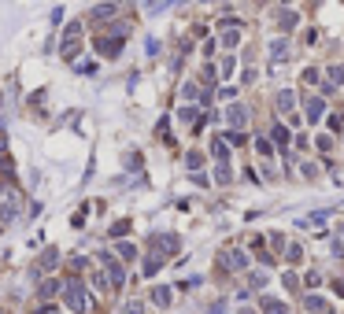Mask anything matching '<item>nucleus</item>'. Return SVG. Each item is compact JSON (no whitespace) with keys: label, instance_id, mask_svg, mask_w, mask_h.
<instances>
[{"label":"nucleus","instance_id":"obj_1","mask_svg":"<svg viewBox=\"0 0 344 314\" xmlns=\"http://www.w3.org/2000/svg\"><path fill=\"white\" fill-rule=\"evenodd\" d=\"M63 300H67V307H71V314H85L89 307H93V300H89V292H85V285L78 277H71L67 285H63Z\"/></svg>","mask_w":344,"mask_h":314},{"label":"nucleus","instance_id":"obj_2","mask_svg":"<svg viewBox=\"0 0 344 314\" xmlns=\"http://www.w3.org/2000/svg\"><path fill=\"white\" fill-rule=\"evenodd\" d=\"M19 207H22L19 192H15L11 185H0V222H11V218L19 214Z\"/></svg>","mask_w":344,"mask_h":314},{"label":"nucleus","instance_id":"obj_3","mask_svg":"<svg viewBox=\"0 0 344 314\" xmlns=\"http://www.w3.org/2000/svg\"><path fill=\"white\" fill-rule=\"evenodd\" d=\"M100 266L107 270V281H111V288H119L122 281H126V270L119 266V259L111 255V251H100Z\"/></svg>","mask_w":344,"mask_h":314},{"label":"nucleus","instance_id":"obj_4","mask_svg":"<svg viewBox=\"0 0 344 314\" xmlns=\"http://www.w3.org/2000/svg\"><path fill=\"white\" fill-rule=\"evenodd\" d=\"M218 262H222L226 270H244V266H248V255H244L241 248H230V251H222V255H218Z\"/></svg>","mask_w":344,"mask_h":314},{"label":"nucleus","instance_id":"obj_5","mask_svg":"<svg viewBox=\"0 0 344 314\" xmlns=\"http://www.w3.org/2000/svg\"><path fill=\"white\" fill-rule=\"evenodd\" d=\"M174 251H178V237H174V233L155 237V255H174Z\"/></svg>","mask_w":344,"mask_h":314},{"label":"nucleus","instance_id":"obj_6","mask_svg":"<svg viewBox=\"0 0 344 314\" xmlns=\"http://www.w3.org/2000/svg\"><path fill=\"white\" fill-rule=\"evenodd\" d=\"M56 262H59V251H56V248H44V255L37 259V274H52Z\"/></svg>","mask_w":344,"mask_h":314},{"label":"nucleus","instance_id":"obj_7","mask_svg":"<svg viewBox=\"0 0 344 314\" xmlns=\"http://www.w3.org/2000/svg\"><path fill=\"white\" fill-rule=\"evenodd\" d=\"M226 122L241 130V126L248 122V107H244V104H230V111H226Z\"/></svg>","mask_w":344,"mask_h":314},{"label":"nucleus","instance_id":"obj_8","mask_svg":"<svg viewBox=\"0 0 344 314\" xmlns=\"http://www.w3.org/2000/svg\"><path fill=\"white\" fill-rule=\"evenodd\" d=\"M292 107H296V96H292L289 89H281V92H278V111H281V115H289Z\"/></svg>","mask_w":344,"mask_h":314},{"label":"nucleus","instance_id":"obj_9","mask_svg":"<svg viewBox=\"0 0 344 314\" xmlns=\"http://www.w3.org/2000/svg\"><path fill=\"white\" fill-rule=\"evenodd\" d=\"M152 303H155V307H170V288H167V285H155V288H152Z\"/></svg>","mask_w":344,"mask_h":314},{"label":"nucleus","instance_id":"obj_10","mask_svg":"<svg viewBox=\"0 0 344 314\" xmlns=\"http://www.w3.org/2000/svg\"><path fill=\"white\" fill-rule=\"evenodd\" d=\"M263 314H289V307L281 300H263Z\"/></svg>","mask_w":344,"mask_h":314},{"label":"nucleus","instance_id":"obj_11","mask_svg":"<svg viewBox=\"0 0 344 314\" xmlns=\"http://www.w3.org/2000/svg\"><path fill=\"white\" fill-rule=\"evenodd\" d=\"M111 15H115V4H100V8H93V19H97V22H107Z\"/></svg>","mask_w":344,"mask_h":314},{"label":"nucleus","instance_id":"obj_12","mask_svg":"<svg viewBox=\"0 0 344 314\" xmlns=\"http://www.w3.org/2000/svg\"><path fill=\"white\" fill-rule=\"evenodd\" d=\"M322 107H326V104H322L318 96H311V100H307V118H311V122H318V115H322Z\"/></svg>","mask_w":344,"mask_h":314},{"label":"nucleus","instance_id":"obj_13","mask_svg":"<svg viewBox=\"0 0 344 314\" xmlns=\"http://www.w3.org/2000/svg\"><path fill=\"white\" fill-rule=\"evenodd\" d=\"M285 56H289V44H285V41H274V44H270V59H274V63H281Z\"/></svg>","mask_w":344,"mask_h":314},{"label":"nucleus","instance_id":"obj_14","mask_svg":"<svg viewBox=\"0 0 344 314\" xmlns=\"http://www.w3.org/2000/svg\"><path fill=\"white\" fill-rule=\"evenodd\" d=\"M211 152H215V159H218V163H226V159H230V148H226V140H218V137H215Z\"/></svg>","mask_w":344,"mask_h":314},{"label":"nucleus","instance_id":"obj_15","mask_svg":"<svg viewBox=\"0 0 344 314\" xmlns=\"http://www.w3.org/2000/svg\"><path fill=\"white\" fill-rule=\"evenodd\" d=\"M78 49H82V44H78V37H63V59H74Z\"/></svg>","mask_w":344,"mask_h":314},{"label":"nucleus","instance_id":"obj_16","mask_svg":"<svg viewBox=\"0 0 344 314\" xmlns=\"http://www.w3.org/2000/svg\"><path fill=\"white\" fill-rule=\"evenodd\" d=\"M56 292H59V281H56V277H49V281L41 285V300H52Z\"/></svg>","mask_w":344,"mask_h":314},{"label":"nucleus","instance_id":"obj_17","mask_svg":"<svg viewBox=\"0 0 344 314\" xmlns=\"http://www.w3.org/2000/svg\"><path fill=\"white\" fill-rule=\"evenodd\" d=\"M115 248H119V255H122V259H137V248H133L130 240H119Z\"/></svg>","mask_w":344,"mask_h":314},{"label":"nucleus","instance_id":"obj_18","mask_svg":"<svg viewBox=\"0 0 344 314\" xmlns=\"http://www.w3.org/2000/svg\"><path fill=\"white\" fill-rule=\"evenodd\" d=\"M159 266H163V255H148V262H145V277H152Z\"/></svg>","mask_w":344,"mask_h":314},{"label":"nucleus","instance_id":"obj_19","mask_svg":"<svg viewBox=\"0 0 344 314\" xmlns=\"http://www.w3.org/2000/svg\"><path fill=\"white\" fill-rule=\"evenodd\" d=\"M237 41H241L237 30H226V34H222V44H226V49H237Z\"/></svg>","mask_w":344,"mask_h":314},{"label":"nucleus","instance_id":"obj_20","mask_svg":"<svg viewBox=\"0 0 344 314\" xmlns=\"http://www.w3.org/2000/svg\"><path fill=\"white\" fill-rule=\"evenodd\" d=\"M200 163H204V155H200V152H189V155H185V166H189V170H200Z\"/></svg>","mask_w":344,"mask_h":314},{"label":"nucleus","instance_id":"obj_21","mask_svg":"<svg viewBox=\"0 0 344 314\" xmlns=\"http://www.w3.org/2000/svg\"><path fill=\"white\" fill-rule=\"evenodd\" d=\"M285 255H289V262H300V259H304V248H300V244H289Z\"/></svg>","mask_w":344,"mask_h":314},{"label":"nucleus","instance_id":"obj_22","mask_svg":"<svg viewBox=\"0 0 344 314\" xmlns=\"http://www.w3.org/2000/svg\"><path fill=\"white\" fill-rule=\"evenodd\" d=\"M304 307H307V310H311V314H318V310H322V307H326V303H322V300H318V296H307V303H304Z\"/></svg>","mask_w":344,"mask_h":314},{"label":"nucleus","instance_id":"obj_23","mask_svg":"<svg viewBox=\"0 0 344 314\" xmlns=\"http://www.w3.org/2000/svg\"><path fill=\"white\" fill-rule=\"evenodd\" d=\"M344 82V67H330V85H340Z\"/></svg>","mask_w":344,"mask_h":314},{"label":"nucleus","instance_id":"obj_24","mask_svg":"<svg viewBox=\"0 0 344 314\" xmlns=\"http://www.w3.org/2000/svg\"><path fill=\"white\" fill-rule=\"evenodd\" d=\"M215 178H218V185H226V181H230V166H226V163H218V170H215Z\"/></svg>","mask_w":344,"mask_h":314},{"label":"nucleus","instance_id":"obj_25","mask_svg":"<svg viewBox=\"0 0 344 314\" xmlns=\"http://www.w3.org/2000/svg\"><path fill=\"white\" fill-rule=\"evenodd\" d=\"M274 140H278V144H285V140H289V130H285V126H274Z\"/></svg>","mask_w":344,"mask_h":314},{"label":"nucleus","instance_id":"obj_26","mask_svg":"<svg viewBox=\"0 0 344 314\" xmlns=\"http://www.w3.org/2000/svg\"><path fill=\"white\" fill-rule=\"evenodd\" d=\"M281 26L292 30V26H296V15H292V11H281Z\"/></svg>","mask_w":344,"mask_h":314},{"label":"nucleus","instance_id":"obj_27","mask_svg":"<svg viewBox=\"0 0 344 314\" xmlns=\"http://www.w3.org/2000/svg\"><path fill=\"white\" fill-rule=\"evenodd\" d=\"M122 314H145V303H126V307H122Z\"/></svg>","mask_w":344,"mask_h":314},{"label":"nucleus","instance_id":"obj_28","mask_svg":"<svg viewBox=\"0 0 344 314\" xmlns=\"http://www.w3.org/2000/svg\"><path fill=\"white\" fill-rule=\"evenodd\" d=\"M256 148H259V155H270V152H274V148H270V140H263V137L256 140Z\"/></svg>","mask_w":344,"mask_h":314},{"label":"nucleus","instance_id":"obj_29","mask_svg":"<svg viewBox=\"0 0 344 314\" xmlns=\"http://www.w3.org/2000/svg\"><path fill=\"white\" fill-rule=\"evenodd\" d=\"M126 229H130V222H115V226H111V237H122Z\"/></svg>","mask_w":344,"mask_h":314},{"label":"nucleus","instance_id":"obj_30","mask_svg":"<svg viewBox=\"0 0 344 314\" xmlns=\"http://www.w3.org/2000/svg\"><path fill=\"white\" fill-rule=\"evenodd\" d=\"M178 115H181V122H193V118H196V111H193V107H181Z\"/></svg>","mask_w":344,"mask_h":314},{"label":"nucleus","instance_id":"obj_31","mask_svg":"<svg viewBox=\"0 0 344 314\" xmlns=\"http://www.w3.org/2000/svg\"><path fill=\"white\" fill-rule=\"evenodd\" d=\"M0 152H4V137H0Z\"/></svg>","mask_w":344,"mask_h":314}]
</instances>
